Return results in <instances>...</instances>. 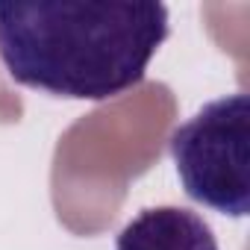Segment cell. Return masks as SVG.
<instances>
[{
	"mask_svg": "<svg viewBox=\"0 0 250 250\" xmlns=\"http://www.w3.org/2000/svg\"><path fill=\"white\" fill-rule=\"evenodd\" d=\"M115 250H218L212 227L191 209L156 206L121 229Z\"/></svg>",
	"mask_w": 250,
	"mask_h": 250,
	"instance_id": "obj_3",
	"label": "cell"
},
{
	"mask_svg": "<svg viewBox=\"0 0 250 250\" xmlns=\"http://www.w3.org/2000/svg\"><path fill=\"white\" fill-rule=\"evenodd\" d=\"M168 147L191 200L232 218L250 212V97L244 91L206 103L171 133Z\"/></svg>",
	"mask_w": 250,
	"mask_h": 250,
	"instance_id": "obj_2",
	"label": "cell"
},
{
	"mask_svg": "<svg viewBox=\"0 0 250 250\" xmlns=\"http://www.w3.org/2000/svg\"><path fill=\"white\" fill-rule=\"evenodd\" d=\"M168 39L162 3H0V59L15 83L106 100L145 80Z\"/></svg>",
	"mask_w": 250,
	"mask_h": 250,
	"instance_id": "obj_1",
	"label": "cell"
}]
</instances>
